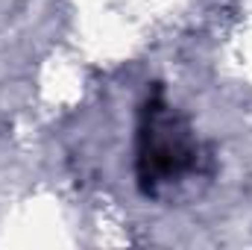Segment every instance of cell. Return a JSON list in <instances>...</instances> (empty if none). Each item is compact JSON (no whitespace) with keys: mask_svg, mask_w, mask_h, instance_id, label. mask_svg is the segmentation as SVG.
<instances>
[{"mask_svg":"<svg viewBox=\"0 0 252 250\" xmlns=\"http://www.w3.org/2000/svg\"><path fill=\"white\" fill-rule=\"evenodd\" d=\"M199 168V141L188 118L173 109L161 91L147 97L138 121L135 174L144 194L158 197Z\"/></svg>","mask_w":252,"mask_h":250,"instance_id":"cell-1","label":"cell"}]
</instances>
